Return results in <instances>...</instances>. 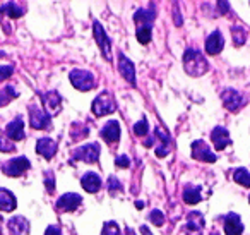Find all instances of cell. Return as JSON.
<instances>
[{"label":"cell","mask_w":250,"mask_h":235,"mask_svg":"<svg viewBox=\"0 0 250 235\" xmlns=\"http://www.w3.org/2000/svg\"><path fill=\"white\" fill-rule=\"evenodd\" d=\"M154 16H156V12H154L153 9H151V11H147V9H139V11L134 14V21L137 23V28H151Z\"/></svg>","instance_id":"obj_19"},{"label":"cell","mask_w":250,"mask_h":235,"mask_svg":"<svg viewBox=\"0 0 250 235\" xmlns=\"http://www.w3.org/2000/svg\"><path fill=\"white\" fill-rule=\"evenodd\" d=\"M211 139H212V142H214L216 149H219V151L225 149L226 146L231 144V139H229L228 131H226L225 127H216L211 134Z\"/></svg>","instance_id":"obj_16"},{"label":"cell","mask_w":250,"mask_h":235,"mask_svg":"<svg viewBox=\"0 0 250 235\" xmlns=\"http://www.w3.org/2000/svg\"><path fill=\"white\" fill-rule=\"evenodd\" d=\"M45 235H62V230H60V227H57V225H52V227L46 228Z\"/></svg>","instance_id":"obj_37"},{"label":"cell","mask_w":250,"mask_h":235,"mask_svg":"<svg viewBox=\"0 0 250 235\" xmlns=\"http://www.w3.org/2000/svg\"><path fill=\"white\" fill-rule=\"evenodd\" d=\"M101 138L111 144V142H117L120 139V125L117 120H110L103 129H101Z\"/></svg>","instance_id":"obj_13"},{"label":"cell","mask_w":250,"mask_h":235,"mask_svg":"<svg viewBox=\"0 0 250 235\" xmlns=\"http://www.w3.org/2000/svg\"><path fill=\"white\" fill-rule=\"evenodd\" d=\"M225 232L226 235H242L243 225L238 214L229 213L228 216H225Z\"/></svg>","instance_id":"obj_14"},{"label":"cell","mask_w":250,"mask_h":235,"mask_svg":"<svg viewBox=\"0 0 250 235\" xmlns=\"http://www.w3.org/2000/svg\"><path fill=\"white\" fill-rule=\"evenodd\" d=\"M81 184H83V187L87 190V192H98L101 187V180L100 177L96 175V173L89 172L86 173V175L83 177V180H81Z\"/></svg>","instance_id":"obj_22"},{"label":"cell","mask_w":250,"mask_h":235,"mask_svg":"<svg viewBox=\"0 0 250 235\" xmlns=\"http://www.w3.org/2000/svg\"><path fill=\"white\" fill-rule=\"evenodd\" d=\"M223 45H225V40H223V35L221 31H212L211 35H209V38L206 40V52L209 53V55H216V53L221 52Z\"/></svg>","instance_id":"obj_12"},{"label":"cell","mask_w":250,"mask_h":235,"mask_svg":"<svg viewBox=\"0 0 250 235\" xmlns=\"http://www.w3.org/2000/svg\"><path fill=\"white\" fill-rule=\"evenodd\" d=\"M74 160H79V162L86 163H94L100 158V144H86L83 148H77L72 155Z\"/></svg>","instance_id":"obj_7"},{"label":"cell","mask_w":250,"mask_h":235,"mask_svg":"<svg viewBox=\"0 0 250 235\" xmlns=\"http://www.w3.org/2000/svg\"><path fill=\"white\" fill-rule=\"evenodd\" d=\"M184 201L187 204H197L199 201H201V189H199V187L188 186L187 189L184 190Z\"/></svg>","instance_id":"obj_25"},{"label":"cell","mask_w":250,"mask_h":235,"mask_svg":"<svg viewBox=\"0 0 250 235\" xmlns=\"http://www.w3.org/2000/svg\"><path fill=\"white\" fill-rule=\"evenodd\" d=\"M42 100H43V103H45L46 114H55V112L60 110L62 98H60L59 93H55V91H50V93L42 94Z\"/></svg>","instance_id":"obj_17"},{"label":"cell","mask_w":250,"mask_h":235,"mask_svg":"<svg viewBox=\"0 0 250 235\" xmlns=\"http://www.w3.org/2000/svg\"><path fill=\"white\" fill-rule=\"evenodd\" d=\"M70 83L74 88H77L79 91H89L94 88V77L89 70L76 69L70 72Z\"/></svg>","instance_id":"obj_3"},{"label":"cell","mask_w":250,"mask_h":235,"mask_svg":"<svg viewBox=\"0 0 250 235\" xmlns=\"http://www.w3.org/2000/svg\"><path fill=\"white\" fill-rule=\"evenodd\" d=\"M118 70L124 79H127L130 84H136V67L125 55L118 57Z\"/></svg>","instance_id":"obj_11"},{"label":"cell","mask_w":250,"mask_h":235,"mask_svg":"<svg viewBox=\"0 0 250 235\" xmlns=\"http://www.w3.org/2000/svg\"><path fill=\"white\" fill-rule=\"evenodd\" d=\"M0 55H2V53H0Z\"/></svg>","instance_id":"obj_43"},{"label":"cell","mask_w":250,"mask_h":235,"mask_svg":"<svg viewBox=\"0 0 250 235\" xmlns=\"http://www.w3.org/2000/svg\"><path fill=\"white\" fill-rule=\"evenodd\" d=\"M16 197L11 190L0 189V210L2 211H12L16 208Z\"/></svg>","instance_id":"obj_23"},{"label":"cell","mask_w":250,"mask_h":235,"mask_svg":"<svg viewBox=\"0 0 250 235\" xmlns=\"http://www.w3.org/2000/svg\"><path fill=\"white\" fill-rule=\"evenodd\" d=\"M101 235H122V234H120V230H118V225L115 223V221H106V223L103 225Z\"/></svg>","instance_id":"obj_30"},{"label":"cell","mask_w":250,"mask_h":235,"mask_svg":"<svg viewBox=\"0 0 250 235\" xmlns=\"http://www.w3.org/2000/svg\"><path fill=\"white\" fill-rule=\"evenodd\" d=\"M136 206L139 208V210H143V208H144V203H141V201H137V203H136Z\"/></svg>","instance_id":"obj_40"},{"label":"cell","mask_w":250,"mask_h":235,"mask_svg":"<svg viewBox=\"0 0 250 235\" xmlns=\"http://www.w3.org/2000/svg\"><path fill=\"white\" fill-rule=\"evenodd\" d=\"M55 151H57V142L53 141V139L43 138V139H40L38 144H36V153H38V155H43L46 160L53 158Z\"/></svg>","instance_id":"obj_18"},{"label":"cell","mask_w":250,"mask_h":235,"mask_svg":"<svg viewBox=\"0 0 250 235\" xmlns=\"http://www.w3.org/2000/svg\"><path fill=\"white\" fill-rule=\"evenodd\" d=\"M184 67L190 76H202V74L208 72L209 64L201 52L188 48L187 52L184 53Z\"/></svg>","instance_id":"obj_1"},{"label":"cell","mask_w":250,"mask_h":235,"mask_svg":"<svg viewBox=\"0 0 250 235\" xmlns=\"http://www.w3.org/2000/svg\"><path fill=\"white\" fill-rule=\"evenodd\" d=\"M233 179H235V182H238L240 186L250 187V173H249V170H245V168L235 170V172H233Z\"/></svg>","instance_id":"obj_26"},{"label":"cell","mask_w":250,"mask_h":235,"mask_svg":"<svg viewBox=\"0 0 250 235\" xmlns=\"http://www.w3.org/2000/svg\"><path fill=\"white\" fill-rule=\"evenodd\" d=\"M147 131H149V124H147L146 118H143V120H139L134 125V134L136 136H146Z\"/></svg>","instance_id":"obj_32"},{"label":"cell","mask_w":250,"mask_h":235,"mask_svg":"<svg viewBox=\"0 0 250 235\" xmlns=\"http://www.w3.org/2000/svg\"><path fill=\"white\" fill-rule=\"evenodd\" d=\"M249 199H250V197H249Z\"/></svg>","instance_id":"obj_44"},{"label":"cell","mask_w":250,"mask_h":235,"mask_svg":"<svg viewBox=\"0 0 250 235\" xmlns=\"http://www.w3.org/2000/svg\"><path fill=\"white\" fill-rule=\"evenodd\" d=\"M231 33H233V43H235L236 47H242L243 43H245V40H247L245 29L240 28V26H233V28H231Z\"/></svg>","instance_id":"obj_27"},{"label":"cell","mask_w":250,"mask_h":235,"mask_svg":"<svg viewBox=\"0 0 250 235\" xmlns=\"http://www.w3.org/2000/svg\"><path fill=\"white\" fill-rule=\"evenodd\" d=\"M149 220L153 221L156 227H161V225L165 223V216H163V213H161L160 210H153L149 213Z\"/></svg>","instance_id":"obj_33"},{"label":"cell","mask_w":250,"mask_h":235,"mask_svg":"<svg viewBox=\"0 0 250 235\" xmlns=\"http://www.w3.org/2000/svg\"><path fill=\"white\" fill-rule=\"evenodd\" d=\"M0 151H4V153L14 151V144H12V141L7 138V134L2 132V131H0Z\"/></svg>","instance_id":"obj_29"},{"label":"cell","mask_w":250,"mask_h":235,"mask_svg":"<svg viewBox=\"0 0 250 235\" xmlns=\"http://www.w3.org/2000/svg\"><path fill=\"white\" fill-rule=\"evenodd\" d=\"M46 189H48V192H53V189H55V186H53V175H52V172L46 173Z\"/></svg>","instance_id":"obj_38"},{"label":"cell","mask_w":250,"mask_h":235,"mask_svg":"<svg viewBox=\"0 0 250 235\" xmlns=\"http://www.w3.org/2000/svg\"><path fill=\"white\" fill-rule=\"evenodd\" d=\"M5 134H7V138L11 141H21V139H24V122L19 117L16 120H12L5 127Z\"/></svg>","instance_id":"obj_15"},{"label":"cell","mask_w":250,"mask_h":235,"mask_svg":"<svg viewBox=\"0 0 250 235\" xmlns=\"http://www.w3.org/2000/svg\"><path fill=\"white\" fill-rule=\"evenodd\" d=\"M141 232H143L144 235H151V234H149V230H147V227H141Z\"/></svg>","instance_id":"obj_39"},{"label":"cell","mask_w":250,"mask_h":235,"mask_svg":"<svg viewBox=\"0 0 250 235\" xmlns=\"http://www.w3.org/2000/svg\"><path fill=\"white\" fill-rule=\"evenodd\" d=\"M127 235H136V234H134V232L130 230V228H127Z\"/></svg>","instance_id":"obj_41"},{"label":"cell","mask_w":250,"mask_h":235,"mask_svg":"<svg viewBox=\"0 0 250 235\" xmlns=\"http://www.w3.org/2000/svg\"><path fill=\"white\" fill-rule=\"evenodd\" d=\"M9 228L14 235H29V223L24 216H14L9 220Z\"/></svg>","instance_id":"obj_20"},{"label":"cell","mask_w":250,"mask_h":235,"mask_svg":"<svg viewBox=\"0 0 250 235\" xmlns=\"http://www.w3.org/2000/svg\"><path fill=\"white\" fill-rule=\"evenodd\" d=\"M18 91L14 90L12 86H7L4 91H0V107H4V105H7L9 101L12 100V98H16L18 96Z\"/></svg>","instance_id":"obj_28"},{"label":"cell","mask_w":250,"mask_h":235,"mask_svg":"<svg viewBox=\"0 0 250 235\" xmlns=\"http://www.w3.org/2000/svg\"><path fill=\"white\" fill-rule=\"evenodd\" d=\"M117 166H120V168H129V166H130L129 156H125V155L118 156V158H117Z\"/></svg>","instance_id":"obj_36"},{"label":"cell","mask_w":250,"mask_h":235,"mask_svg":"<svg viewBox=\"0 0 250 235\" xmlns=\"http://www.w3.org/2000/svg\"><path fill=\"white\" fill-rule=\"evenodd\" d=\"M108 189H110V194H117L122 190V184L117 180V177L110 175V179H108Z\"/></svg>","instance_id":"obj_34"},{"label":"cell","mask_w":250,"mask_h":235,"mask_svg":"<svg viewBox=\"0 0 250 235\" xmlns=\"http://www.w3.org/2000/svg\"><path fill=\"white\" fill-rule=\"evenodd\" d=\"M93 31H94V40H96V43L100 45V48H101V52H103L104 59L111 60V42H110V38L104 35L103 26H101L100 23L96 21L93 24Z\"/></svg>","instance_id":"obj_8"},{"label":"cell","mask_w":250,"mask_h":235,"mask_svg":"<svg viewBox=\"0 0 250 235\" xmlns=\"http://www.w3.org/2000/svg\"><path fill=\"white\" fill-rule=\"evenodd\" d=\"M29 124H31L33 129H38V131H42V129H48L50 115L46 114L45 110H42L40 107L33 105V107H29Z\"/></svg>","instance_id":"obj_5"},{"label":"cell","mask_w":250,"mask_h":235,"mask_svg":"<svg viewBox=\"0 0 250 235\" xmlns=\"http://www.w3.org/2000/svg\"><path fill=\"white\" fill-rule=\"evenodd\" d=\"M14 72V67L12 66H0V81H5L12 76Z\"/></svg>","instance_id":"obj_35"},{"label":"cell","mask_w":250,"mask_h":235,"mask_svg":"<svg viewBox=\"0 0 250 235\" xmlns=\"http://www.w3.org/2000/svg\"><path fill=\"white\" fill-rule=\"evenodd\" d=\"M137 40L143 45H147L151 40V28H137Z\"/></svg>","instance_id":"obj_31"},{"label":"cell","mask_w":250,"mask_h":235,"mask_svg":"<svg viewBox=\"0 0 250 235\" xmlns=\"http://www.w3.org/2000/svg\"><path fill=\"white\" fill-rule=\"evenodd\" d=\"M115 112V100L108 91L98 94V98L93 101V114L96 117H103V115L113 114Z\"/></svg>","instance_id":"obj_2"},{"label":"cell","mask_w":250,"mask_h":235,"mask_svg":"<svg viewBox=\"0 0 250 235\" xmlns=\"http://www.w3.org/2000/svg\"><path fill=\"white\" fill-rule=\"evenodd\" d=\"M83 203L79 194H74V192H67L57 201V208L62 211H74L79 208V204Z\"/></svg>","instance_id":"obj_10"},{"label":"cell","mask_w":250,"mask_h":235,"mask_svg":"<svg viewBox=\"0 0 250 235\" xmlns=\"http://www.w3.org/2000/svg\"><path fill=\"white\" fill-rule=\"evenodd\" d=\"M221 98H223V103H225L226 110H229V112H236L243 105V96L235 90H225Z\"/></svg>","instance_id":"obj_9"},{"label":"cell","mask_w":250,"mask_h":235,"mask_svg":"<svg viewBox=\"0 0 250 235\" xmlns=\"http://www.w3.org/2000/svg\"><path fill=\"white\" fill-rule=\"evenodd\" d=\"M0 11L4 12V14H7L9 18H21V16L24 14V7L18 5L16 2H7V4L2 5Z\"/></svg>","instance_id":"obj_24"},{"label":"cell","mask_w":250,"mask_h":235,"mask_svg":"<svg viewBox=\"0 0 250 235\" xmlns=\"http://www.w3.org/2000/svg\"><path fill=\"white\" fill-rule=\"evenodd\" d=\"M212 235H218V234H212Z\"/></svg>","instance_id":"obj_42"},{"label":"cell","mask_w":250,"mask_h":235,"mask_svg":"<svg viewBox=\"0 0 250 235\" xmlns=\"http://www.w3.org/2000/svg\"><path fill=\"white\" fill-rule=\"evenodd\" d=\"M202 228H204V218L201 213H190L188 214V225L185 227V232H190L195 235H202Z\"/></svg>","instance_id":"obj_21"},{"label":"cell","mask_w":250,"mask_h":235,"mask_svg":"<svg viewBox=\"0 0 250 235\" xmlns=\"http://www.w3.org/2000/svg\"><path fill=\"white\" fill-rule=\"evenodd\" d=\"M192 156H194V160H199V162H206V163L216 162V155L211 151V148L202 139L192 142Z\"/></svg>","instance_id":"obj_6"},{"label":"cell","mask_w":250,"mask_h":235,"mask_svg":"<svg viewBox=\"0 0 250 235\" xmlns=\"http://www.w3.org/2000/svg\"><path fill=\"white\" fill-rule=\"evenodd\" d=\"M29 168V160L24 156H19V158L9 160L5 165H2V172L9 177H19L21 173H24Z\"/></svg>","instance_id":"obj_4"}]
</instances>
